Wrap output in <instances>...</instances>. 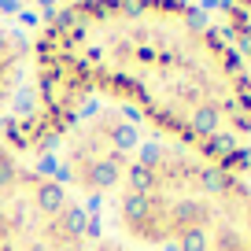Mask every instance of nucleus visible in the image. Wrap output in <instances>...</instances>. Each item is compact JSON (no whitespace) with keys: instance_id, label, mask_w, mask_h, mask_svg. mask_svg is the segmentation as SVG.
Returning <instances> with one entry per match:
<instances>
[{"instance_id":"3","label":"nucleus","mask_w":251,"mask_h":251,"mask_svg":"<svg viewBox=\"0 0 251 251\" xmlns=\"http://www.w3.org/2000/svg\"><path fill=\"white\" fill-rule=\"evenodd\" d=\"M85 200L33 151L0 137V251H93Z\"/></svg>"},{"instance_id":"5","label":"nucleus","mask_w":251,"mask_h":251,"mask_svg":"<svg viewBox=\"0 0 251 251\" xmlns=\"http://www.w3.org/2000/svg\"><path fill=\"white\" fill-rule=\"evenodd\" d=\"M214 26L222 30L233 55L244 63V71L251 74V0H222Z\"/></svg>"},{"instance_id":"4","label":"nucleus","mask_w":251,"mask_h":251,"mask_svg":"<svg viewBox=\"0 0 251 251\" xmlns=\"http://www.w3.org/2000/svg\"><path fill=\"white\" fill-rule=\"evenodd\" d=\"M26 81H30V45L0 26V115L15 103Z\"/></svg>"},{"instance_id":"1","label":"nucleus","mask_w":251,"mask_h":251,"mask_svg":"<svg viewBox=\"0 0 251 251\" xmlns=\"http://www.w3.org/2000/svg\"><path fill=\"white\" fill-rule=\"evenodd\" d=\"M30 81L37 103L8 137L23 151L100 103L251 177V74L188 0H63L30 45Z\"/></svg>"},{"instance_id":"2","label":"nucleus","mask_w":251,"mask_h":251,"mask_svg":"<svg viewBox=\"0 0 251 251\" xmlns=\"http://www.w3.org/2000/svg\"><path fill=\"white\" fill-rule=\"evenodd\" d=\"M107 203L141 251H251V177L170 144H144Z\"/></svg>"},{"instance_id":"6","label":"nucleus","mask_w":251,"mask_h":251,"mask_svg":"<svg viewBox=\"0 0 251 251\" xmlns=\"http://www.w3.org/2000/svg\"><path fill=\"white\" fill-rule=\"evenodd\" d=\"M93 251H141V248H133V244H122V240H115V236H100Z\"/></svg>"}]
</instances>
